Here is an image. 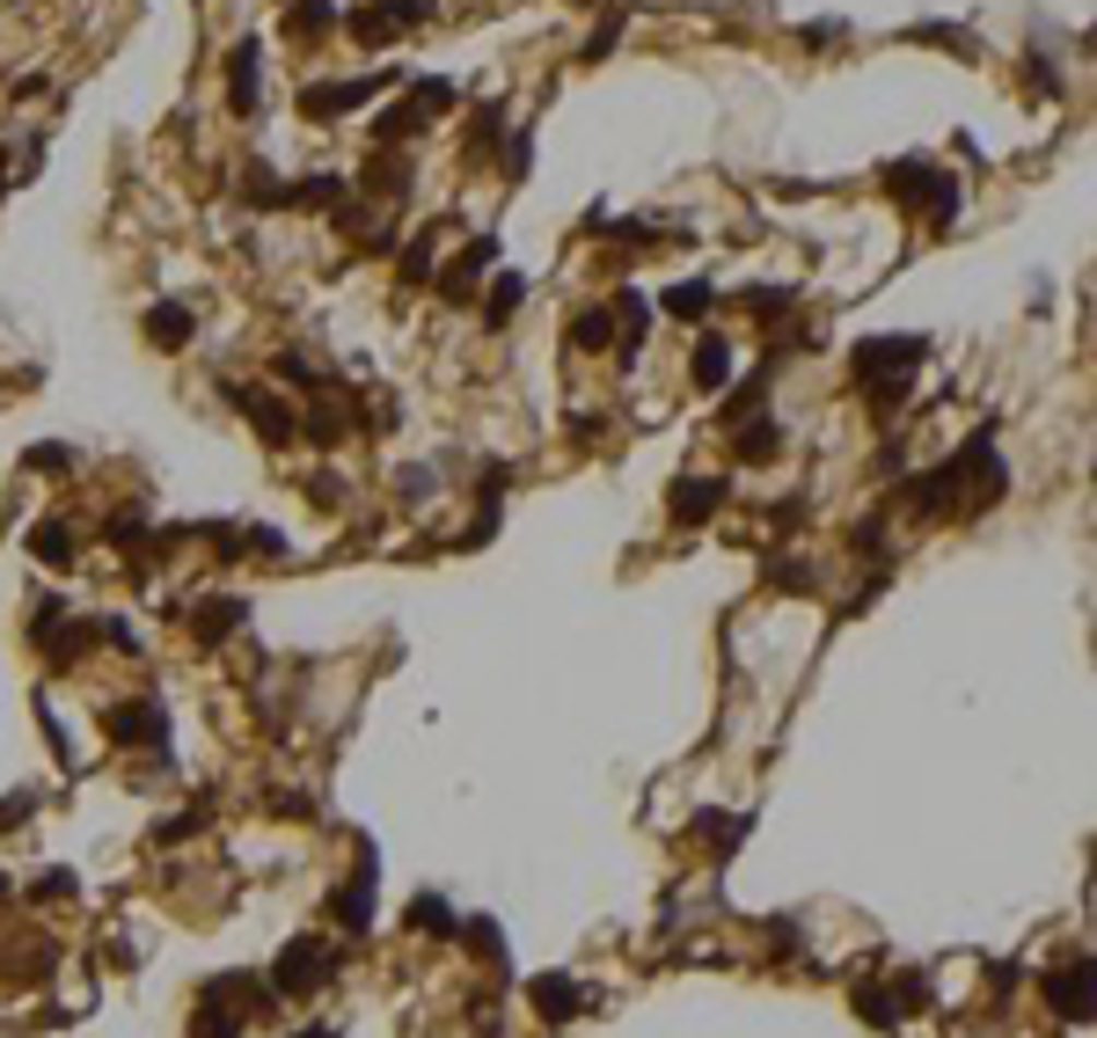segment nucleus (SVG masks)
<instances>
[{
    "label": "nucleus",
    "instance_id": "a211bd4d",
    "mask_svg": "<svg viewBox=\"0 0 1097 1038\" xmlns=\"http://www.w3.org/2000/svg\"><path fill=\"white\" fill-rule=\"evenodd\" d=\"M520 300H527V278H520V271H498V278H490V300H484V322H490V330H505Z\"/></svg>",
    "mask_w": 1097,
    "mask_h": 1038
},
{
    "label": "nucleus",
    "instance_id": "bb28decb",
    "mask_svg": "<svg viewBox=\"0 0 1097 1038\" xmlns=\"http://www.w3.org/2000/svg\"><path fill=\"white\" fill-rule=\"evenodd\" d=\"M235 1031H242V1024H235V1016H227L213 994H205V1010L191 1016V1038H235Z\"/></svg>",
    "mask_w": 1097,
    "mask_h": 1038
},
{
    "label": "nucleus",
    "instance_id": "cd10ccee",
    "mask_svg": "<svg viewBox=\"0 0 1097 1038\" xmlns=\"http://www.w3.org/2000/svg\"><path fill=\"white\" fill-rule=\"evenodd\" d=\"M403 286H417V278H432V235H417V242H403Z\"/></svg>",
    "mask_w": 1097,
    "mask_h": 1038
},
{
    "label": "nucleus",
    "instance_id": "c9c22d12",
    "mask_svg": "<svg viewBox=\"0 0 1097 1038\" xmlns=\"http://www.w3.org/2000/svg\"><path fill=\"white\" fill-rule=\"evenodd\" d=\"M615 37H622V15H608V23H600L593 37H585V59H608V51H615Z\"/></svg>",
    "mask_w": 1097,
    "mask_h": 1038
},
{
    "label": "nucleus",
    "instance_id": "e433bc0d",
    "mask_svg": "<svg viewBox=\"0 0 1097 1038\" xmlns=\"http://www.w3.org/2000/svg\"><path fill=\"white\" fill-rule=\"evenodd\" d=\"M747 308H754V314H783V308H790V286H776V293L754 286V293H747Z\"/></svg>",
    "mask_w": 1097,
    "mask_h": 1038
},
{
    "label": "nucleus",
    "instance_id": "7c9ffc66",
    "mask_svg": "<svg viewBox=\"0 0 1097 1038\" xmlns=\"http://www.w3.org/2000/svg\"><path fill=\"white\" fill-rule=\"evenodd\" d=\"M381 8H389V23H395V29H410V23H432V15H439L432 0H381Z\"/></svg>",
    "mask_w": 1097,
    "mask_h": 1038
},
{
    "label": "nucleus",
    "instance_id": "a878e982",
    "mask_svg": "<svg viewBox=\"0 0 1097 1038\" xmlns=\"http://www.w3.org/2000/svg\"><path fill=\"white\" fill-rule=\"evenodd\" d=\"M351 37H359V45H389V37H395L389 8H381V0H373V8H359V15H351Z\"/></svg>",
    "mask_w": 1097,
    "mask_h": 1038
},
{
    "label": "nucleus",
    "instance_id": "72a5a7b5",
    "mask_svg": "<svg viewBox=\"0 0 1097 1038\" xmlns=\"http://www.w3.org/2000/svg\"><path fill=\"white\" fill-rule=\"evenodd\" d=\"M768 585H783V593H812V571H804V563H768Z\"/></svg>",
    "mask_w": 1097,
    "mask_h": 1038
},
{
    "label": "nucleus",
    "instance_id": "1a4fd4ad",
    "mask_svg": "<svg viewBox=\"0 0 1097 1038\" xmlns=\"http://www.w3.org/2000/svg\"><path fill=\"white\" fill-rule=\"evenodd\" d=\"M717 505H725V484H717V476H681V484L666 490V520H673V527H703Z\"/></svg>",
    "mask_w": 1097,
    "mask_h": 1038
},
{
    "label": "nucleus",
    "instance_id": "b1692460",
    "mask_svg": "<svg viewBox=\"0 0 1097 1038\" xmlns=\"http://www.w3.org/2000/svg\"><path fill=\"white\" fill-rule=\"evenodd\" d=\"M710 308H717V293H710L703 278H688V286H673V293H666V314H681V322H703Z\"/></svg>",
    "mask_w": 1097,
    "mask_h": 1038
},
{
    "label": "nucleus",
    "instance_id": "0eeeda50",
    "mask_svg": "<svg viewBox=\"0 0 1097 1038\" xmlns=\"http://www.w3.org/2000/svg\"><path fill=\"white\" fill-rule=\"evenodd\" d=\"M257 96H264V45L242 37L235 59H227V110H235V118H257Z\"/></svg>",
    "mask_w": 1097,
    "mask_h": 1038
},
{
    "label": "nucleus",
    "instance_id": "7ed1b4c3",
    "mask_svg": "<svg viewBox=\"0 0 1097 1038\" xmlns=\"http://www.w3.org/2000/svg\"><path fill=\"white\" fill-rule=\"evenodd\" d=\"M446 103H454V88H446V81H410V88H403V103H395L389 118H373V146H403L410 132H425V124H432Z\"/></svg>",
    "mask_w": 1097,
    "mask_h": 1038
},
{
    "label": "nucleus",
    "instance_id": "79ce46f5",
    "mask_svg": "<svg viewBox=\"0 0 1097 1038\" xmlns=\"http://www.w3.org/2000/svg\"><path fill=\"white\" fill-rule=\"evenodd\" d=\"M293 1038H337V1031H322V1024H315V1031H293Z\"/></svg>",
    "mask_w": 1097,
    "mask_h": 1038
},
{
    "label": "nucleus",
    "instance_id": "f3484780",
    "mask_svg": "<svg viewBox=\"0 0 1097 1038\" xmlns=\"http://www.w3.org/2000/svg\"><path fill=\"white\" fill-rule=\"evenodd\" d=\"M366 191H381V198H403V191H410V162H403L395 146H381V154L366 162Z\"/></svg>",
    "mask_w": 1097,
    "mask_h": 1038
},
{
    "label": "nucleus",
    "instance_id": "f704fd0d",
    "mask_svg": "<svg viewBox=\"0 0 1097 1038\" xmlns=\"http://www.w3.org/2000/svg\"><path fill=\"white\" fill-rule=\"evenodd\" d=\"M468 146H476V154H484V146H505V118H498V110H484V118H476V132H468Z\"/></svg>",
    "mask_w": 1097,
    "mask_h": 1038
},
{
    "label": "nucleus",
    "instance_id": "4468645a",
    "mask_svg": "<svg viewBox=\"0 0 1097 1038\" xmlns=\"http://www.w3.org/2000/svg\"><path fill=\"white\" fill-rule=\"evenodd\" d=\"M286 198L300 205V213H337V205H344V176H330V169L300 176V183H286Z\"/></svg>",
    "mask_w": 1097,
    "mask_h": 1038
},
{
    "label": "nucleus",
    "instance_id": "2eb2a0df",
    "mask_svg": "<svg viewBox=\"0 0 1097 1038\" xmlns=\"http://www.w3.org/2000/svg\"><path fill=\"white\" fill-rule=\"evenodd\" d=\"M731 454H739V461H768V454H783V425H776V417H754V425H739V432H731Z\"/></svg>",
    "mask_w": 1097,
    "mask_h": 1038
},
{
    "label": "nucleus",
    "instance_id": "f8f14e48",
    "mask_svg": "<svg viewBox=\"0 0 1097 1038\" xmlns=\"http://www.w3.org/2000/svg\"><path fill=\"white\" fill-rule=\"evenodd\" d=\"M1047 988H1053V1010L1083 1024V1016H1090V958H1075V966H1061V973L1047 980Z\"/></svg>",
    "mask_w": 1097,
    "mask_h": 1038
},
{
    "label": "nucleus",
    "instance_id": "4c0bfd02",
    "mask_svg": "<svg viewBox=\"0 0 1097 1038\" xmlns=\"http://www.w3.org/2000/svg\"><path fill=\"white\" fill-rule=\"evenodd\" d=\"M856 1010H863V1016H871V1024H893V1016H901V1010H893V1002H885V994H871V988H863V994H856Z\"/></svg>",
    "mask_w": 1097,
    "mask_h": 1038
},
{
    "label": "nucleus",
    "instance_id": "ddd939ff",
    "mask_svg": "<svg viewBox=\"0 0 1097 1038\" xmlns=\"http://www.w3.org/2000/svg\"><path fill=\"white\" fill-rule=\"evenodd\" d=\"M330 915H337L351 936H366V921H373V870H359V878H351V885L330 899Z\"/></svg>",
    "mask_w": 1097,
    "mask_h": 1038
},
{
    "label": "nucleus",
    "instance_id": "4be33fe9",
    "mask_svg": "<svg viewBox=\"0 0 1097 1038\" xmlns=\"http://www.w3.org/2000/svg\"><path fill=\"white\" fill-rule=\"evenodd\" d=\"M731 381V344L725 337H703L695 344V387H725Z\"/></svg>",
    "mask_w": 1097,
    "mask_h": 1038
},
{
    "label": "nucleus",
    "instance_id": "423d86ee",
    "mask_svg": "<svg viewBox=\"0 0 1097 1038\" xmlns=\"http://www.w3.org/2000/svg\"><path fill=\"white\" fill-rule=\"evenodd\" d=\"M373 88H381V73H366V81H308V88H300V118L330 124V118H344V110H359Z\"/></svg>",
    "mask_w": 1097,
    "mask_h": 1038
},
{
    "label": "nucleus",
    "instance_id": "6ab92c4d",
    "mask_svg": "<svg viewBox=\"0 0 1097 1038\" xmlns=\"http://www.w3.org/2000/svg\"><path fill=\"white\" fill-rule=\"evenodd\" d=\"M535 1010L549 1016V1024H563V1016H579V980H563V973L535 980Z\"/></svg>",
    "mask_w": 1097,
    "mask_h": 1038
},
{
    "label": "nucleus",
    "instance_id": "c756f323",
    "mask_svg": "<svg viewBox=\"0 0 1097 1038\" xmlns=\"http://www.w3.org/2000/svg\"><path fill=\"white\" fill-rule=\"evenodd\" d=\"M103 534H110L118 549H140V541H146V512H110V527H103Z\"/></svg>",
    "mask_w": 1097,
    "mask_h": 1038
},
{
    "label": "nucleus",
    "instance_id": "dca6fc26",
    "mask_svg": "<svg viewBox=\"0 0 1097 1038\" xmlns=\"http://www.w3.org/2000/svg\"><path fill=\"white\" fill-rule=\"evenodd\" d=\"M249 622V607L242 600H198V615H191V629L205 636V644H219L227 629H242Z\"/></svg>",
    "mask_w": 1097,
    "mask_h": 1038
},
{
    "label": "nucleus",
    "instance_id": "412c9836",
    "mask_svg": "<svg viewBox=\"0 0 1097 1038\" xmlns=\"http://www.w3.org/2000/svg\"><path fill=\"white\" fill-rule=\"evenodd\" d=\"M286 29L293 37H330V29H337V8H330V0H293Z\"/></svg>",
    "mask_w": 1097,
    "mask_h": 1038
},
{
    "label": "nucleus",
    "instance_id": "9d476101",
    "mask_svg": "<svg viewBox=\"0 0 1097 1038\" xmlns=\"http://www.w3.org/2000/svg\"><path fill=\"white\" fill-rule=\"evenodd\" d=\"M110 731H118V739H146L154 753L169 747V717H162V702H124V709H110Z\"/></svg>",
    "mask_w": 1097,
    "mask_h": 1038
},
{
    "label": "nucleus",
    "instance_id": "5701e85b",
    "mask_svg": "<svg viewBox=\"0 0 1097 1038\" xmlns=\"http://www.w3.org/2000/svg\"><path fill=\"white\" fill-rule=\"evenodd\" d=\"M242 198H249V205H264V213H286V205H293V198H286V183H278V176H271L264 162H249V176H242Z\"/></svg>",
    "mask_w": 1097,
    "mask_h": 1038
},
{
    "label": "nucleus",
    "instance_id": "473e14b6",
    "mask_svg": "<svg viewBox=\"0 0 1097 1038\" xmlns=\"http://www.w3.org/2000/svg\"><path fill=\"white\" fill-rule=\"evenodd\" d=\"M308 439H315V446H337V439H344V417H337V410H308Z\"/></svg>",
    "mask_w": 1097,
    "mask_h": 1038
},
{
    "label": "nucleus",
    "instance_id": "f03ea898",
    "mask_svg": "<svg viewBox=\"0 0 1097 1038\" xmlns=\"http://www.w3.org/2000/svg\"><path fill=\"white\" fill-rule=\"evenodd\" d=\"M885 191L901 198V205H929V219H937V227H951V219H958V183H951V169L901 162V169H885Z\"/></svg>",
    "mask_w": 1097,
    "mask_h": 1038
},
{
    "label": "nucleus",
    "instance_id": "39448f33",
    "mask_svg": "<svg viewBox=\"0 0 1097 1038\" xmlns=\"http://www.w3.org/2000/svg\"><path fill=\"white\" fill-rule=\"evenodd\" d=\"M490 264H498V242L484 235V242H468L454 264H439V271H432V293H439V300H476V286H484V271H490Z\"/></svg>",
    "mask_w": 1097,
    "mask_h": 1038
},
{
    "label": "nucleus",
    "instance_id": "2f4dec72",
    "mask_svg": "<svg viewBox=\"0 0 1097 1038\" xmlns=\"http://www.w3.org/2000/svg\"><path fill=\"white\" fill-rule=\"evenodd\" d=\"M849 549H856V556H885V527H878V512L849 527Z\"/></svg>",
    "mask_w": 1097,
    "mask_h": 1038
},
{
    "label": "nucleus",
    "instance_id": "ea45409f",
    "mask_svg": "<svg viewBox=\"0 0 1097 1038\" xmlns=\"http://www.w3.org/2000/svg\"><path fill=\"white\" fill-rule=\"evenodd\" d=\"M403 490H410V498H432L439 476H432V468H403Z\"/></svg>",
    "mask_w": 1097,
    "mask_h": 1038
},
{
    "label": "nucleus",
    "instance_id": "37998d69",
    "mask_svg": "<svg viewBox=\"0 0 1097 1038\" xmlns=\"http://www.w3.org/2000/svg\"><path fill=\"white\" fill-rule=\"evenodd\" d=\"M579 8H593V0H579Z\"/></svg>",
    "mask_w": 1097,
    "mask_h": 1038
},
{
    "label": "nucleus",
    "instance_id": "c85d7f7f",
    "mask_svg": "<svg viewBox=\"0 0 1097 1038\" xmlns=\"http://www.w3.org/2000/svg\"><path fill=\"white\" fill-rule=\"evenodd\" d=\"M410 921L425 929V936H454V915H446V899H417Z\"/></svg>",
    "mask_w": 1097,
    "mask_h": 1038
},
{
    "label": "nucleus",
    "instance_id": "20e7f679",
    "mask_svg": "<svg viewBox=\"0 0 1097 1038\" xmlns=\"http://www.w3.org/2000/svg\"><path fill=\"white\" fill-rule=\"evenodd\" d=\"M235 410H242L271 446H293V439H300V417H293V403L278 387H235Z\"/></svg>",
    "mask_w": 1097,
    "mask_h": 1038
},
{
    "label": "nucleus",
    "instance_id": "58836bf2",
    "mask_svg": "<svg viewBox=\"0 0 1097 1038\" xmlns=\"http://www.w3.org/2000/svg\"><path fill=\"white\" fill-rule=\"evenodd\" d=\"M29 468H45V476H59V468H73V461H67V446H37V454H29Z\"/></svg>",
    "mask_w": 1097,
    "mask_h": 1038
},
{
    "label": "nucleus",
    "instance_id": "9b49d317",
    "mask_svg": "<svg viewBox=\"0 0 1097 1038\" xmlns=\"http://www.w3.org/2000/svg\"><path fill=\"white\" fill-rule=\"evenodd\" d=\"M191 330H198V314L183 308V300H154V308H146V337H154V351H183Z\"/></svg>",
    "mask_w": 1097,
    "mask_h": 1038
},
{
    "label": "nucleus",
    "instance_id": "f257e3e1",
    "mask_svg": "<svg viewBox=\"0 0 1097 1038\" xmlns=\"http://www.w3.org/2000/svg\"><path fill=\"white\" fill-rule=\"evenodd\" d=\"M922 359V337H863L849 351V373H856V387H871L878 403H893L901 395V373Z\"/></svg>",
    "mask_w": 1097,
    "mask_h": 1038
},
{
    "label": "nucleus",
    "instance_id": "393cba45",
    "mask_svg": "<svg viewBox=\"0 0 1097 1038\" xmlns=\"http://www.w3.org/2000/svg\"><path fill=\"white\" fill-rule=\"evenodd\" d=\"M29 549H37V556H45V563H73V534H67V527H59V520H45V527H37V534H29Z\"/></svg>",
    "mask_w": 1097,
    "mask_h": 1038
},
{
    "label": "nucleus",
    "instance_id": "aec40b11",
    "mask_svg": "<svg viewBox=\"0 0 1097 1038\" xmlns=\"http://www.w3.org/2000/svg\"><path fill=\"white\" fill-rule=\"evenodd\" d=\"M571 351H615V314L608 308H585L571 322Z\"/></svg>",
    "mask_w": 1097,
    "mask_h": 1038
},
{
    "label": "nucleus",
    "instance_id": "a19ab883",
    "mask_svg": "<svg viewBox=\"0 0 1097 1038\" xmlns=\"http://www.w3.org/2000/svg\"><path fill=\"white\" fill-rule=\"evenodd\" d=\"M29 804H37V797H29V790H15V797H8V804H0V826H15V820H29Z\"/></svg>",
    "mask_w": 1097,
    "mask_h": 1038
},
{
    "label": "nucleus",
    "instance_id": "6e6552de",
    "mask_svg": "<svg viewBox=\"0 0 1097 1038\" xmlns=\"http://www.w3.org/2000/svg\"><path fill=\"white\" fill-rule=\"evenodd\" d=\"M337 966V951L330 943H286V958H278V973H271V994H308V980H322V973Z\"/></svg>",
    "mask_w": 1097,
    "mask_h": 1038
}]
</instances>
